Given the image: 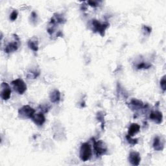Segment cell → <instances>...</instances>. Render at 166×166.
<instances>
[{"label":"cell","mask_w":166,"mask_h":166,"mask_svg":"<svg viewBox=\"0 0 166 166\" xmlns=\"http://www.w3.org/2000/svg\"><path fill=\"white\" fill-rule=\"evenodd\" d=\"M92 155L91 146L88 143H83L80 149V158L82 161L86 162L90 159Z\"/></svg>","instance_id":"cell-1"},{"label":"cell","mask_w":166,"mask_h":166,"mask_svg":"<svg viewBox=\"0 0 166 166\" xmlns=\"http://www.w3.org/2000/svg\"><path fill=\"white\" fill-rule=\"evenodd\" d=\"M14 90L20 95L24 94L27 90V85L25 82L21 79H15L12 82Z\"/></svg>","instance_id":"cell-2"},{"label":"cell","mask_w":166,"mask_h":166,"mask_svg":"<svg viewBox=\"0 0 166 166\" xmlns=\"http://www.w3.org/2000/svg\"><path fill=\"white\" fill-rule=\"evenodd\" d=\"M94 149L97 156H101L107 152V146L102 140L94 142Z\"/></svg>","instance_id":"cell-3"},{"label":"cell","mask_w":166,"mask_h":166,"mask_svg":"<svg viewBox=\"0 0 166 166\" xmlns=\"http://www.w3.org/2000/svg\"><path fill=\"white\" fill-rule=\"evenodd\" d=\"M35 114V110L29 105H24L18 111V114L21 118H32Z\"/></svg>","instance_id":"cell-4"},{"label":"cell","mask_w":166,"mask_h":166,"mask_svg":"<svg viewBox=\"0 0 166 166\" xmlns=\"http://www.w3.org/2000/svg\"><path fill=\"white\" fill-rule=\"evenodd\" d=\"M109 24L108 23L101 24L100 22L96 20H93L91 21V26L93 27V31L94 32H98L101 36H104V31L108 27Z\"/></svg>","instance_id":"cell-5"},{"label":"cell","mask_w":166,"mask_h":166,"mask_svg":"<svg viewBox=\"0 0 166 166\" xmlns=\"http://www.w3.org/2000/svg\"><path fill=\"white\" fill-rule=\"evenodd\" d=\"M1 95L2 99L4 101L9 100L11 96V89L7 82H2L1 85Z\"/></svg>","instance_id":"cell-6"},{"label":"cell","mask_w":166,"mask_h":166,"mask_svg":"<svg viewBox=\"0 0 166 166\" xmlns=\"http://www.w3.org/2000/svg\"><path fill=\"white\" fill-rule=\"evenodd\" d=\"M129 160L133 165H138L141 162V156L139 153L132 151L129 154Z\"/></svg>","instance_id":"cell-7"},{"label":"cell","mask_w":166,"mask_h":166,"mask_svg":"<svg viewBox=\"0 0 166 166\" xmlns=\"http://www.w3.org/2000/svg\"><path fill=\"white\" fill-rule=\"evenodd\" d=\"M31 119L37 126H42L46 122V118H45L44 114L42 112L35 114Z\"/></svg>","instance_id":"cell-8"},{"label":"cell","mask_w":166,"mask_h":166,"mask_svg":"<svg viewBox=\"0 0 166 166\" xmlns=\"http://www.w3.org/2000/svg\"><path fill=\"white\" fill-rule=\"evenodd\" d=\"M150 119L157 124H160L163 121L162 113L159 111H153L150 113Z\"/></svg>","instance_id":"cell-9"},{"label":"cell","mask_w":166,"mask_h":166,"mask_svg":"<svg viewBox=\"0 0 166 166\" xmlns=\"http://www.w3.org/2000/svg\"><path fill=\"white\" fill-rule=\"evenodd\" d=\"M19 41H20L19 38L18 37L16 41L11 42L8 45H7V46L5 48V51L6 53H11L16 51L19 48L18 44Z\"/></svg>","instance_id":"cell-10"},{"label":"cell","mask_w":166,"mask_h":166,"mask_svg":"<svg viewBox=\"0 0 166 166\" xmlns=\"http://www.w3.org/2000/svg\"><path fill=\"white\" fill-rule=\"evenodd\" d=\"M129 104H130L129 107L132 110H138L140 109H142L144 107V105H143V102L136 99H132Z\"/></svg>","instance_id":"cell-11"},{"label":"cell","mask_w":166,"mask_h":166,"mask_svg":"<svg viewBox=\"0 0 166 166\" xmlns=\"http://www.w3.org/2000/svg\"><path fill=\"white\" fill-rule=\"evenodd\" d=\"M28 46L33 51H38L39 50V40H38L37 38L33 37L32 39H30L28 41Z\"/></svg>","instance_id":"cell-12"},{"label":"cell","mask_w":166,"mask_h":166,"mask_svg":"<svg viewBox=\"0 0 166 166\" xmlns=\"http://www.w3.org/2000/svg\"><path fill=\"white\" fill-rule=\"evenodd\" d=\"M49 99L51 102L55 103L60 100V92L58 90H54L49 94Z\"/></svg>","instance_id":"cell-13"},{"label":"cell","mask_w":166,"mask_h":166,"mask_svg":"<svg viewBox=\"0 0 166 166\" xmlns=\"http://www.w3.org/2000/svg\"><path fill=\"white\" fill-rule=\"evenodd\" d=\"M153 145L154 150H157V151L162 150L164 149V143L162 142L160 138L158 136H156L154 138Z\"/></svg>","instance_id":"cell-14"},{"label":"cell","mask_w":166,"mask_h":166,"mask_svg":"<svg viewBox=\"0 0 166 166\" xmlns=\"http://www.w3.org/2000/svg\"><path fill=\"white\" fill-rule=\"evenodd\" d=\"M140 130V126L137 123H132L128 131V135L133 136L136 134H137Z\"/></svg>","instance_id":"cell-15"},{"label":"cell","mask_w":166,"mask_h":166,"mask_svg":"<svg viewBox=\"0 0 166 166\" xmlns=\"http://www.w3.org/2000/svg\"><path fill=\"white\" fill-rule=\"evenodd\" d=\"M40 70L37 69H33L29 70L27 74V77L28 79H36L39 76Z\"/></svg>","instance_id":"cell-16"},{"label":"cell","mask_w":166,"mask_h":166,"mask_svg":"<svg viewBox=\"0 0 166 166\" xmlns=\"http://www.w3.org/2000/svg\"><path fill=\"white\" fill-rule=\"evenodd\" d=\"M126 139H127V141H128V143H129L130 145H131L132 146L136 145L138 142V139H133V138H132V136H129V135L126 136Z\"/></svg>","instance_id":"cell-17"},{"label":"cell","mask_w":166,"mask_h":166,"mask_svg":"<svg viewBox=\"0 0 166 166\" xmlns=\"http://www.w3.org/2000/svg\"><path fill=\"white\" fill-rule=\"evenodd\" d=\"M150 66H151V65L149 64H147V63H145L144 62H142L140 64H138L137 65V68L138 70H141V69H149V67H150Z\"/></svg>","instance_id":"cell-18"},{"label":"cell","mask_w":166,"mask_h":166,"mask_svg":"<svg viewBox=\"0 0 166 166\" xmlns=\"http://www.w3.org/2000/svg\"><path fill=\"white\" fill-rule=\"evenodd\" d=\"M18 12L17 11L14 10L12 12V13L10 15V19L12 20V21H15L17 18H18Z\"/></svg>","instance_id":"cell-19"},{"label":"cell","mask_w":166,"mask_h":166,"mask_svg":"<svg viewBox=\"0 0 166 166\" xmlns=\"http://www.w3.org/2000/svg\"><path fill=\"white\" fill-rule=\"evenodd\" d=\"M160 86L161 88L163 90V91H165L166 90V81H165V75L160 80Z\"/></svg>","instance_id":"cell-20"},{"label":"cell","mask_w":166,"mask_h":166,"mask_svg":"<svg viewBox=\"0 0 166 166\" xmlns=\"http://www.w3.org/2000/svg\"><path fill=\"white\" fill-rule=\"evenodd\" d=\"M40 110L42 112V113H46V112H48V110H49V108L48 105H46V104L40 105Z\"/></svg>","instance_id":"cell-21"},{"label":"cell","mask_w":166,"mask_h":166,"mask_svg":"<svg viewBox=\"0 0 166 166\" xmlns=\"http://www.w3.org/2000/svg\"><path fill=\"white\" fill-rule=\"evenodd\" d=\"M151 30H152L151 28L147 25H144L143 27V31L145 32V34L149 35L150 33H151Z\"/></svg>","instance_id":"cell-22"},{"label":"cell","mask_w":166,"mask_h":166,"mask_svg":"<svg viewBox=\"0 0 166 166\" xmlns=\"http://www.w3.org/2000/svg\"><path fill=\"white\" fill-rule=\"evenodd\" d=\"M99 3H101V2H96V1H89V2H88V3L90 6L93 7H98V6L99 5Z\"/></svg>","instance_id":"cell-23"}]
</instances>
